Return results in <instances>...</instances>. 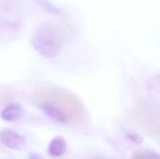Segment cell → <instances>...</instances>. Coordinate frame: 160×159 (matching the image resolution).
<instances>
[{"label":"cell","instance_id":"1","mask_svg":"<svg viewBox=\"0 0 160 159\" xmlns=\"http://www.w3.org/2000/svg\"><path fill=\"white\" fill-rule=\"evenodd\" d=\"M32 45L40 56L51 59L59 55L62 48V37L52 26H39L32 37Z\"/></svg>","mask_w":160,"mask_h":159},{"label":"cell","instance_id":"2","mask_svg":"<svg viewBox=\"0 0 160 159\" xmlns=\"http://www.w3.org/2000/svg\"><path fill=\"white\" fill-rule=\"evenodd\" d=\"M39 107H40V109L44 111L47 117H49L50 119L56 121V122L65 124V123H69L72 121L71 117L68 115L67 111H65L63 108H61L58 104L51 102V100L45 99L44 102L40 104Z\"/></svg>","mask_w":160,"mask_h":159},{"label":"cell","instance_id":"3","mask_svg":"<svg viewBox=\"0 0 160 159\" xmlns=\"http://www.w3.org/2000/svg\"><path fill=\"white\" fill-rule=\"evenodd\" d=\"M0 141L4 146L13 151H21L26 143L24 136L11 129H4L0 132Z\"/></svg>","mask_w":160,"mask_h":159},{"label":"cell","instance_id":"4","mask_svg":"<svg viewBox=\"0 0 160 159\" xmlns=\"http://www.w3.org/2000/svg\"><path fill=\"white\" fill-rule=\"evenodd\" d=\"M65 152H67V143L62 136L53 137L49 143L48 149H47L48 155L53 158L61 157L63 154H65Z\"/></svg>","mask_w":160,"mask_h":159},{"label":"cell","instance_id":"5","mask_svg":"<svg viewBox=\"0 0 160 159\" xmlns=\"http://www.w3.org/2000/svg\"><path fill=\"white\" fill-rule=\"evenodd\" d=\"M22 113H23V110L20 105L11 104L2 109L0 116H1L2 120L7 121V122H15L22 117Z\"/></svg>","mask_w":160,"mask_h":159},{"label":"cell","instance_id":"6","mask_svg":"<svg viewBox=\"0 0 160 159\" xmlns=\"http://www.w3.org/2000/svg\"><path fill=\"white\" fill-rule=\"evenodd\" d=\"M143 124L146 125L149 130L155 131L157 133L160 132V115H154V113H147L142 118Z\"/></svg>","mask_w":160,"mask_h":159},{"label":"cell","instance_id":"7","mask_svg":"<svg viewBox=\"0 0 160 159\" xmlns=\"http://www.w3.org/2000/svg\"><path fill=\"white\" fill-rule=\"evenodd\" d=\"M132 159H160V154L152 149L138 151L132 156Z\"/></svg>","mask_w":160,"mask_h":159},{"label":"cell","instance_id":"8","mask_svg":"<svg viewBox=\"0 0 160 159\" xmlns=\"http://www.w3.org/2000/svg\"><path fill=\"white\" fill-rule=\"evenodd\" d=\"M128 136L131 137V140H136V143L141 142V138H139L137 135H132V134H128Z\"/></svg>","mask_w":160,"mask_h":159},{"label":"cell","instance_id":"9","mask_svg":"<svg viewBox=\"0 0 160 159\" xmlns=\"http://www.w3.org/2000/svg\"><path fill=\"white\" fill-rule=\"evenodd\" d=\"M30 159H42L38 155H35V154H31L30 155Z\"/></svg>","mask_w":160,"mask_h":159}]
</instances>
